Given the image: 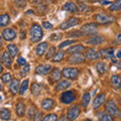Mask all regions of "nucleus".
<instances>
[{"instance_id":"f257e3e1","label":"nucleus","mask_w":121,"mask_h":121,"mask_svg":"<svg viewBox=\"0 0 121 121\" xmlns=\"http://www.w3.org/2000/svg\"><path fill=\"white\" fill-rule=\"evenodd\" d=\"M30 40L32 43H39L43 37V32L39 24H33L30 27Z\"/></svg>"},{"instance_id":"f03ea898","label":"nucleus","mask_w":121,"mask_h":121,"mask_svg":"<svg viewBox=\"0 0 121 121\" xmlns=\"http://www.w3.org/2000/svg\"><path fill=\"white\" fill-rule=\"evenodd\" d=\"M63 76L65 77V79H69V80H76L78 78L80 71L77 68H65L63 69L62 72Z\"/></svg>"},{"instance_id":"7ed1b4c3","label":"nucleus","mask_w":121,"mask_h":121,"mask_svg":"<svg viewBox=\"0 0 121 121\" xmlns=\"http://www.w3.org/2000/svg\"><path fill=\"white\" fill-rule=\"evenodd\" d=\"M98 25L97 23L94 22H90V23H86L81 27V31L83 33V35H95L97 32Z\"/></svg>"},{"instance_id":"20e7f679","label":"nucleus","mask_w":121,"mask_h":121,"mask_svg":"<svg viewBox=\"0 0 121 121\" xmlns=\"http://www.w3.org/2000/svg\"><path fill=\"white\" fill-rule=\"evenodd\" d=\"M105 107H106V110H107L108 114H110L111 116H114V117L120 116V110H119V108L117 107V105L115 104V102H113L112 100L106 102Z\"/></svg>"},{"instance_id":"39448f33","label":"nucleus","mask_w":121,"mask_h":121,"mask_svg":"<svg viewBox=\"0 0 121 121\" xmlns=\"http://www.w3.org/2000/svg\"><path fill=\"white\" fill-rule=\"evenodd\" d=\"M80 113H81L80 106L79 105H73L72 107L69 108V110H68L67 117L70 121H73V120H76L78 118L79 115H80Z\"/></svg>"},{"instance_id":"423d86ee","label":"nucleus","mask_w":121,"mask_h":121,"mask_svg":"<svg viewBox=\"0 0 121 121\" xmlns=\"http://www.w3.org/2000/svg\"><path fill=\"white\" fill-rule=\"evenodd\" d=\"M95 19L102 24H106V23H110V22L115 21V17L112 15H108V14H104V13H99L95 16Z\"/></svg>"},{"instance_id":"0eeeda50","label":"nucleus","mask_w":121,"mask_h":121,"mask_svg":"<svg viewBox=\"0 0 121 121\" xmlns=\"http://www.w3.org/2000/svg\"><path fill=\"white\" fill-rule=\"evenodd\" d=\"M79 18L77 17H71L69 19H67L66 21H64L62 24L60 25V28L62 30H66V29H69L71 27H73V26H76L79 24Z\"/></svg>"},{"instance_id":"6e6552de","label":"nucleus","mask_w":121,"mask_h":121,"mask_svg":"<svg viewBox=\"0 0 121 121\" xmlns=\"http://www.w3.org/2000/svg\"><path fill=\"white\" fill-rule=\"evenodd\" d=\"M60 100L64 104H71L76 100V96H75V93L73 91H66L65 93L62 94L60 96Z\"/></svg>"},{"instance_id":"1a4fd4ad","label":"nucleus","mask_w":121,"mask_h":121,"mask_svg":"<svg viewBox=\"0 0 121 121\" xmlns=\"http://www.w3.org/2000/svg\"><path fill=\"white\" fill-rule=\"evenodd\" d=\"M16 37V31L13 28H5L2 31V39L7 41H11Z\"/></svg>"},{"instance_id":"9d476101","label":"nucleus","mask_w":121,"mask_h":121,"mask_svg":"<svg viewBox=\"0 0 121 121\" xmlns=\"http://www.w3.org/2000/svg\"><path fill=\"white\" fill-rule=\"evenodd\" d=\"M100 58V54L99 52L95 48H89L88 51H87L86 55H85V59L88 60H96Z\"/></svg>"},{"instance_id":"9b49d317","label":"nucleus","mask_w":121,"mask_h":121,"mask_svg":"<svg viewBox=\"0 0 121 121\" xmlns=\"http://www.w3.org/2000/svg\"><path fill=\"white\" fill-rule=\"evenodd\" d=\"M68 62L70 64H80V63L85 62V56L82 54H74L69 56Z\"/></svg>"},{"instance_id":"f8f14e48","label":"nucleus","mask_w":121,"mask_h":121,"mask_svg":"<svg viewBox=\"0 0 121 121\" xmlns=\"http://www.w3.org/2000/svg\"><path fill=\"white\" fill-rule=\"evenodd\" d=\"M105 100H106V94L105 93L99 94V95H98L93 101V108L94 109H98L105 102Z\"/></svg>"},{"instance_id":"ddd939ff","label":"nucleus","mask_w":121,"mask_h":121,"mask_svg":"<svg viewBox=\"0 0 121 121\" xmlns=\"http://www.w3.org/2000/svg\"><path fill=\"white\" fill-rule=\"evenodd\" d=\"M52 71L51 65H40L37 66L35 69V73L37 75H48Z\"/></svg>"},{"instance_id":"4468645a","label":"nucleus","mask_w":121,"mask_h":121,"mask_svg":"<svg viewBox=\"0 0 121 121\" xmlns=\"http://www.w3.org/2000/svg\"><path fill=\"white\" fill-rule=\"evenodd\" d=\"M100 56L103 59H112L114 56V50L112 48H103L99 52Z\"/></svg>"},{"instance_id":"2eb2a0df","label":"nucleus","mask_w":121,"mask_h":121,"mask_svg":"<svg viewBox=\"0 0 121 121\" xmlns=\"http://www.w3.org/2000/svg\"><path fill=\"white\" fill-rule=\"evenodd\" d=\"M62 9L65 10V11H68V12H72V13H77L79 11V8L74 2H67V3H65V5H63Z\"/></svg>"},{"instance_id":"dca6fc26","label":"nucleus","mask_w":121,"mask_h":121,"mask_svg":"<svg viewBox=\"0 0 121 121\" xmlns=\"http://www.w3.org/2000/svg\"><path fill=\"white\" fill-rule=\"evenodd\" d=\"M86 50V48L84 45H81V44H76V45H73L68 48L67 52H69L71 55H74V54H82L83 52Z\"/></svg>"},{"instance_id":"f3484780","label":"nucleus","mask_w":121,"mask_h":121,"mask_svg":"<svg viewBox=\"0 0 121 121\" xmlns=\"http://www.w3.org/2000/svg\"><path fill=\"white\" fill-rule=\"evenodd\" d=\"M19 87H20V83H19V80H18V79H13V80H11L10 84H9V90L13 95H15V94L19 91Z\"/></svg>"},{"instance_id":"a211bd4d","label":"nucleus","mask_w":121,"mask_h":121,"mask_svg":"<svg viewBox=\"0 0 121 121\" xmlns=\"http://www.w3.org/2000/svg\"><path fill=\"white\" fill-rule=\"evenodd\" d=\"M105 41L104 37L101 36V35H95V36H92L91 39H89L87 40V43L89 44H92V45H99L102 44Z\"/></svg>"},{"instance_id":"6ab92c4d","label":"nucleus","mask_w":121,"mask_h":121,"mask_svg":"<svg viewBox=\"0 0 121 121\" xmlns=\"http://www.w3.org/2000/svg\"><path fill=\"white\" fill-rule=\"evenodd\" d=\"M47 50H48V43H45V41H43V43H40L39 44L36 45L35 48V52L37 56H43L45 52H47Z\"/></svg>"},{"instance_id":"aec40b11","label":"nucleus","mask_w":121,"mask_h":121,"mask_svg":"<svg viewBox=\"0 0 121 121\" xmlns=\"http://www.w3.org/2000/svg\"><path fill=\"white\" fill-rule=\"evenodd\" d=\"M54 106H55V102L52 99H51V98L44 99L43 101V103H41V108H43V110H52Z\"/></svg>"},{"instance_id":"412c9836","label":"nucleus","mask_w":121,"mask_h":121,"mask_svg":"<svg viewBox=\"0 0 121 121\" xmlns=\"http://www.w3.org/2000/svg\"><path fill=\"white\" fill-rule=\"evenodd\" d=\"M71 86V82L68 80H62L60 81L56 86V91H65L67 90L69 87Z\"/></svg>"},{"instance_id":"4be33fe9","label":"nucleus","mask_w":121,"mask_h":121,"mask_svg":"<svg viewBox=\"0 0 121 121\" xmlns=\"http://www.w3.org/2000/svg\"><path fill=\"white\" fill-rule=\"evenodd\" d=\"M110 80H111V83L114 88H116V89L121 88V77L119 75H112Z\"/></svg>"},{"instance_id":"5701e85b","label":"nucleus","mask_w":121,"mask_h":121,"mask_svg":"<svg viewBox=\"0 0 121 121\" xmlns=\"http://www.w3.org/2000/svg\"><path fill=\"white\" fill-rule=\"evenodd\" d=\"M11 117L10 110L7 108H1L0 109V118L4 121H8Z\"/></svg>"},{"instance_id":"b1692460","label":"nucleus","mask_w":121,"mask_h":121,"mask_svg":"<svg viewBox=\"0 0 121 121\" xmlns=\"http://www.w3.org/2000/svg\"><path fill=\"white\" fill-rule=\"evenodd\" d=\"M15 111H16V114L19 117L24 116V113H25V105H24V103H22V102H18V103L16 104V107H15Z\"/></svg>"},{"instance_id":"393cba45","label":"nucleus","mask_w":121,"mask_h":121,"mask_svg":"<svg viewBox=\"0 0 121 121\" xmlns=\"http://www.w3.org/2000/svg\"><path fill=\"white\" fill-rule=\"evenodd\" d=\"M10 22V16L8 14H0V27H4L7 26Z\"/></svg>"},{"instance_id":"a878e982","label":"nucleus","mask_w":121,"mask_h":121,"mask_svg":"<svg viewBox=\"0 0 121 121\" xmlns=\"http://www.w3.org/2000/svg\"><path fill=\"white\" fill-rule=\"evenodd\" d=\"M11 56L8 52H3V56H2V58H1V60H2V63L4 64V65L6 67H10L11 66V64H12V60H11Z\"/></svg>"},{"instance_id":"bb28decb","label":"nucleus","mask_w":121,"mask_h":121,"mask_svg":"<svg viewBox=\"0 0 121 121\" xmlns=\"http://www.w3.org/2000/svg\"><path fill=\"white\" fill-rule=\"evenodd\" d=\"M41 90H43V87H41L39 84H37V83H33L31 85V94L35 96H39Z\"/></svg>"},{"instance_id":"cd10ccee","label":"nucleus","mask_w":121,"mask_h":121,"mask_svg":"<svg viewBox=\"0 0 121 121\" xmlns=\"http://www.w3.org/2000/svg\"><path fill=\"white\" fill-rule=\"evenodd\" d=\"M96 71L99 74H101V75L105 74L106 72H107V65H106L105 63H103V62L98 63L97 65H96Z\"/></svg>"},{"instance_id":"c85d7f7f","label":"nucleus","mask_w":121,"mask_h":121,"mask_svg":"<svg viewBox=\"0 0 121 121\" xmlns=\"http://www.w3.org/2000/svg\"><path fill=\"white\" fill-rule=\"evenodd\" d=\"M7 50H8V54L12 58H15L16 55L18 54V48L15 44H8L7 45Z\"/></svg>"},{"instance_id":"c756f323","label":"nucleus","mask_w":121,"mask_h":121,"mask_svg":"<svg viewBox=\"0 0 121 121\" xmlns=\"http://www.w3.org/2000/svg\"><path fill=\"white\" fill-rule=\"evenodd\" d=\"M28 85H29L28 79H25V80L21 83V85L19 87V94H20V95H23V94H25V92L27 91Z\"/></svg>"},{"instance_id":"7c9ffc66","label":"nucleus","mask_w":121,"mask_h":121,"mask_svg":"<svg viewBox=\"0 0 121 121\" xmlns=\"http://www.w3.org/2000/svg\"><path fill=\"white\" fill-rule=\"evenodd\" d=\"M90 101H91V95L89 92H86L84 95L82 97V105L84 106V107H87L89 104H90Z\"/></svg>"},{"instance_id":"2f4dec72","label":"nucleus","mask_w":121,"mask_h":121,"mask_svg":"<svg viewBox=\"0 0 121 121\" xmlns=\"http://www.w3.org/2000/svg\"><path fill=\"white\" fill-rule=\"evenodd\" d=\"M110 11H118L121 10V0H116L113 3H111L110 7H109Z\"/></svg>"},{"instance_id":"473e14b6","label":"nucleus","mask_w":121,"mask_h":121,"mask_svg":"<svg viewBox=\"0 0 121 121\" xmlns=\"http://www.w3.org/2000/svg\"><path fill=\"white\" fill-rule=\"evenodd\" d=\"M52 79L54 81H59L60 78H62V73H60V71L58 69V68H56V69L52 70Z\"/></svg>"},{"instance_id":"72a5a7b5","label":"nucleus","mask_w":121,"mask_h":121,"mask_svg":"<svg viewBox=\"0 0 121 121\" xmlns=\"http://www.w3.org/2000/svg\"><path fill=\"white\" fill-rule=\"evenodd\" d=\"M64 56H65V54H64L63 51H60L58 52H56L55 56H52V62L54 63H59L60 60H63Z\"/></svg>"},{"instance_id":"f704fd0d","label":"nucleus","mask_w":121,"mask_h":121,"mask_svg":"<svg viewBox=\"0 0 121 121\" xmlns=\"http://www.w3.org/2000/svg\"><path fill=\"white\" fill-rule=\"evenodd\" d=\"M99 121H113V118L108 113H102L99 117Z\"/></svg>"},{"instance_id":"c9c22d12","label":"nucleus","mask_w":121,"mask_h":121,"mask_svg":"<svg viewBox=\"0 0 121 121\" xmlns=\"http://www.w3.org/2000/svg\"><path fill=\"white\" fill-rule=\"evenodd\" d=\"M76 43V39H68V40H65L63 41L60 44H59V48H64L66 47H69L70 44H73Z\"/></svg>"},{"instance_id":"e433bc0d","label":"nucleus","mask_w":121,"mask_h":121,"mask_svg":"<svg viewBox=\"0 0 121 121\" xmlns=\"http://www.w3.org/2000/svg\"><path fill=\"white\" fill-rule=\"evenodd\" d=\"M43 121H58V116H56V114H54V113H52V114H48L43 119Z\"/></svg>"},{"instance_id":"4c0bfd02","label":"nucleus","mask_w":121,"mask_h":121,"mask_svg":"<svg viewBox=\"0 0 121 121\" xmlns=\"http://www.w3.org/2000/svg\"><path fill=\"white\" fill-rule=\"evenodd\" d=\"M56 48L55 47H51L48 48V52H47V60H50V59H52V56H55L56 54Z\"/></svg>"},{"instance_id":"58836bf2","label":"nucleus","mask_w":121,"mask_h":121,"mask_svg":"<svg viewBox=\"0 0 121 121\" xmlns=\"http://www.w3.org/2000/svg\"><path fill=\"white\" fill-rule=\"evenodd\" d=\"M1 80L2 82H4V83H8V82H11V80H12V77H11V74L9 73H6L4 74L1 77Z\"/></svg>"},{"instance_id":"ea45409f","label":"nucleus","mask_w":121,"mask_h":121,"mask_svg":"<svg viewBox=\"0 0 121 121\" xmlns=\"http://www.w3.org/2000/svg\"><path fill=\"white\" fill-rule=\"evenodd\" d=\"M79 8H80V10H81V12H87L89 9H90V7L88 6V5H86V4H84L83 2H81L80 4H79Z\"/></svg>"},{"instance_id":"a19ab883","label":"nucleus","mask_w":121,"mask_h":121,"mask_svg":"<svg viewBox=\"0 0 121 121\" xmlns=\"http://www.w3.org/2000/svg\"><path fill=\"white\" fill-rule=\"evenodd\" d=\"M33 121H43V113L41 112H36L33 115Z\"/></svg>"},{"instance_id":"79ce46f5","label":"nucleus","mask_w":121,"mask_h":121,"mask_svg":"<svg viewBox=\"0 0 121 121\" xmlns=\"http://www.w3.org/2000/svg\"><path fill=\"white\" fill-rule=\"evenodd\" d=\"M43 27L45 28V29H48V30H50V29H52V24L51 23V22H48V21H43Z\"/></svg>"},{"instance_id":"37998d69","label":"nucleus","mask_w":121,"mask_h":121,"mask_svg":"<svg viewBox=\"0 0 121 121\" xmlns=\"http://www.w3.org/2000/svg\"><path fill=\"white\" fill-rule=\"evenodd\" d=\"M17 64L19 66H22V67H24L26 65V60L24 58H22V56H20V58H18L17 59Z\"/></svg>"},{"instance_id":"c03bdc74","label":"nucleus","mask_w":121,"mask_h":121,"mask_svg":"<svg viewBox=\"0 0 121 121\" xmlns=\"http://www.w3.org/2000/svg\"><path fill=\"white\" fill-rule=\"evenodd\" d=\"M29 70H30V66L26 64V65L23 67V69L21 70V75H26L29 72Z\"/></svg>"},{"instance_id":"a18cd8bd","label":"nucleus","mask_w":121,"mask_h":121,"mask_svg":"<svg viewBox=\"0 0 121 121\" xmlns=\"http://www.w3.org/2000/svg\"><path fill=\"white\" fill-rule=\"evenodd\" d=\"M60 37H62V35H56V33H52V35H51V40H52V41H56V40H59Z\"/></svg>"},{"instance_id":"49530a36","label":"nucleus","mask_w":121,"mask_h":121,"mask_svg":"<svg viewBox=\"0 0 121 121\" xmlns=\"http://www.w3.org/2000/svg\"><path fill=\"white\" fill-rule=\"evenodd\" d=\"M100 3L102 5H108V4H111L110 1H107V0H103V1H100Z\"/></svg>"},{"instance_id":"de8ad7c7","label":"nucleus","mask_w":121,"mask_h":121,"mask_svg":"<svg viewBox=\"0 0 121 121\" xmlns=\"http://www.w3.org/2000/svg\"><path fill=\"white\" fill-rule=\"evenodd\" d=\"M116 58L119 59V60H121V50L117 51V52H116Z\"/></svg>"},{"instance_id":"09e8293b","label":"nucleus","mask_w":121,"mask_h":121,"mask_svg":"<svg viewBox=\"0 0 121 121\" xmlns=\"http://www.w3.org/2000/svg\"><path fill=\"white\" fill-rule=\"evenodd\" d=\"M115 65H116V67L118 68L119 70H121V60H119V62H116Z\"/></svg>"},{"instance_id":"8fccbe9b","label":"nucleus","mask_w":121,"mask_h":121,"mask_svg":"<svg viewBox=\"0 0 121 121\" xmlns=\"http://www.w3.org/2000/svg\"><path fill=\"white\" fill-rule=\"evenodd\" d=\"M60 121H69L67 116H62V118H60Z\"/></svg>"},{"instance_id":"3c124183","label":"nucleus","mask_w":121,"mask_h":121,"mask_svg":"<svg viewBox=\"0 0 121 121\" xmlns=\"http://www.w3.org/2000/svg\"><path fill=\"white\" fill-rule=\"evenodd\" d=\"M117 39H118L119 41H121V33H119V35H117Z\"/></svg>"},{"instance_id":"603ef678","label":"nucleus","mask_w":121,"mask_h":121,"mask_svg":"<svg viewBox=\"0 0 121 121\" xmlns=\"http://www.w3.org/2000/svg\"><path fill=\"white\" fill-rule=\"evenodd\" d=\"M2 71H3V67H2V65L0 64V74L2 73Z\"/></svg>"},{"instance_id":"864d4df0","label":"nucleus","mask_w":121,"mask_h":121,"mask_svg":"<svg viewBox=\"0 0 121 121\" xmlns=\"http://www.w3.org/2000/svg\"><path fill=\"white\" fill-rule=\"evenodd\" d=\"M2 47V36H0V48Z\"/></svg>"},{"instance_id":"5fc2aeb1","label":"nucleus","mask_w":121,"mask_h":121,"mask_svg":"<svg viewBox=\"0 0 121 121\" xmlns=\"http://www.w3.org/2000/svg\"><path fill=\"white\" fill-rule=\"evenodd\" d=\"M90 2H96V1H99V0H89Z\"/></svg>"},{"instance_id":"6e6d98bb","label":"nucleus","mask_w":121,"mask_h":121,"mask_svg":"<svg viewBox=\"0 0 121 121\" xmlns=\"http://www.w3.org/2000/svg\"><path fill=\"white\" fill-rule=\"evenodd\" d=\"M85 121H92V120H91V119H86Z\"/></svg>"},{"instance_id":"4d7b16f0","label":"nucleus","mask_w":121,"mask_h":121,"mask_svg":"<svg viewBox=\"0 0 121 121\" xmlns=\"http://www.w3.org/2000/svg\"><path fill=\"white\" fill-rule=\"evenodd\" d=\"M1 100H2V97H1V96H0V101H1Z\"/></svg>"},{"instance_id":"13d9d810","label":"nucleus","mask_w":121,"mask_h":121,"mask_svg":"<svg viewBox=\"0 0 121 121\" xmlns=\"http://www.w3.org/2000/svg\"><path fill=\"white\" fill-rule=\"evenodd\" d=\"M79 1H82L83 2V1H85V0H79Z\"/></svg>"},{"instance_id":"bf43d9fd","label":"nucleus","mask_w":121,"mask_h":121,"mask_svg":"<svg viewBox=\"0 0 121 121\" xmlns=\"http://www.w3.org/2000/svg\"><path fill=\"white\" fill-rule=\"evenodd\" d=\"M120 118H121V114H120Z\"/></svg>"},{"instance_id":"052dcab7","label":"nucleus","mask_w":121,"mask_h":121,"mask_svg":"<svg viewBox=\"0 0 121 121\" xmlns=\"http://www.w3.org/2000/svg\"><path fill=\"white\" fill-rule=\"evenodd\" d=\"M0 89H1V86H0Z\"/></svg>"}]
</instances>
